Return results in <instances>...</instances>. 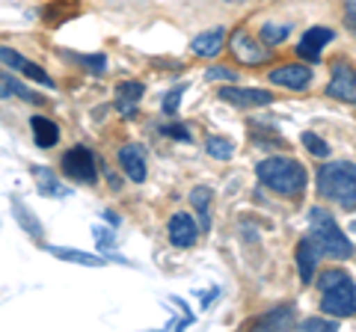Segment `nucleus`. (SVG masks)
<instances>
[{
    "label": "nucleus",
    "mask_w": 356,
    "mask_h": 332,
    "mask_svg": "<svg viewBox=\"0 0 356 332\" xmlns=\"http://www.w3.org/2000/svg\"><path fill=\"white\" fill-rule=\"evenodd\" d=\"M324 95L341 104H356V69L348 57H336L330 63V81Z\"/></svg>",
    "instance_id": "obj_7"
},
{
    "label": "nucleus",
    "mask_w": 356,
    "mask_h": 332,
    "mask_svg": "<svg viewBox=\"0 0 356 332\" xmlns=\"http://www.w3.org/2000/svg\"><path fill=\"white\" fill-rule=\"evenodd\" d=\"M92 235H95V243H98V252H102V256H110V249L116 247V235H113V229L95 226V229H92Z\"/></svg>",
    "instance_id": "obj_31"
},
{
    "label": "nucleus",
    "mask_w": 356,
    "mask_h": 332,
    "mask_svg": "<svg viewBox=\"0 0 356 332\" xmlns=\"http://www.w3.org/2000/svg\"><path fill=\"white\" fill-rule=\"evenodd\" d=\"M77 13H81V3H77V0H51V3L42 9V18L48 27H60L65 21H72Z\"/></svg>",
    "instance_id": "obj_20"
},
{
    "label": "nucleus",
    "mask_w": 356,
    "mask_h": 332,
    "mask_svg": "<svg viewBox=\"0 0 356 332\" xmlns=\"http://www.w3.org/2000/svg\"><path fill=\"white\" fill-rule=\"evenodd\" d=\"M344 27H348L356 39V0H344Z\"/></svg>",
    "instance_id": "obj_33"
},
{
    "label": "nucleus",
    "mask_w": 356,
    "mask_h": 332,
    "mask_svg": "<svg viewBox=\"0 0 356 332\" xmlns=\"http://www.w3.org/2000/svg\"><path fill=\"white\" fill-rule=\"evenodd\" d=\"M44 252H51L54 258L69 261V264H83V267H104L107 256H95V252H83V249H72V247H44Z\"/></svg>",
    "instance_id": "obj_18"
},
{
    "label": "nucleus",
    "mask_w": 356,
    "mask_h": 332,
    "mask_svg": "<svg viewBox=\"0 0 356 332\" xmlns=\"http://www.w3.org/2000/svg\"><path fill=\"white\" fill-rule=\"evenodd\" d=\"M297 329H303V332H318V329H327V332H336L339 329V317H309L303 320V324H297Z\"/></svg>",
    "instance_id": "obj_29"
},
{
    "label": "nucleus",
    "mask_w": 356,
    "mask_h": 332,
    "mask_svg": "<svg viewBox=\"0 0 356 332\" xmlns=\"http://www.w3.org/2000/svg\"><path fill=\"white\" fill-rule=\"evenodd\" d=\"M184 92H187V83H178V86H172V90H166V95L161 98V113L175 119L178 107H181V101H184Z\"/></svg>",
    "instance_id": "obj_26"
},
{
    "label": "nucleus",
    "mask_w": 356,
    "mask_h": 332,
    "mask_svg": "<svg viewBox=\"0 0 356 332\" xmlns=\"http://www.w3.org/2000/svg\"><path fill=\"white\" fill-rule=\"evenodd\" d=\"M297 326V308L294 303H282L261 312L259 317L247 320V329H294Z\"/></svg>",
    "instance_id": "obj_14"
},
{
    "label": "nucleus",
    "mask_w": 356,
    "mask_h": 332,
    "mask_svg": "<svg viewBox=\"0 0 356 332\" xmlns=\"http://www.w3.org/2000/svg\"><path fill=\"white\" fill-rule=\"evenodd\" d=\"M158 134L161 137H170V140H178V142H193L191 128L178 125V122H170V125H158Z\"/></svg>",
    "instance_id": "obj_30"
},
{
    "label": "nucleus",
    "mask_w": 356,
    "mask_h": 332,
    "mask_svg": "<svg viewBox=\"0 0 356 332\" xmlns=\"http://www.w3.org/2000/svg\"><path fill=\"white\" fill-rule=\"evenodd\" d=\"M199 226L196 219L187 214V211H175L170 219H166V238H170V243L175 249H191L199 243Z\"/></svg>",
    "instance_id": "obj_11"
},
{
    "label": "nucleus",
    "mask_w": 356,
    "mask_h": 332,
    "mask_svg": "<svg viewBox=\"0 0 356 332\" xmlns=\"http://www.w3.org/2000/svg\"><path fill=\"white\" fill-rule=\"evenodd\" d=\"M226 3H241V0H226Z\"/></svg>",
    "instance_id": "obj_37"
},
{
    "label": "nucleus",
    "mask_w": 356,
    "mask_h": 332,
    "mask_svg": "<svg viewBox=\"0 0 356 332\" xmlns=\"http://www.w3.org/2000/svg\"><path fill=\"white\" fill-rule=\"evenodd\" d=\"M102 160L95 158V151L89 146H72L60 154V172L65 175L69 181L74 184H86V187H95L98 179H102Z\"/></svg>",
    "instance_id": "obj_5"
},
{
    "label": "nucleus",
    "mask_w": 356,
    "mask_h": 332,
    "mask_svg": "<svg viewBox=\"0 0 356 332\" xmlns=\"http://www.w3.org/2000/svg\"><path fill=\"white\" fill-rule=\"evenodd\" d=\"M267 81L273 86H282V90L291 92H306L312 83H315V69L306 60H294V63H280L267 72Z\"/></svg>",
    "instance_id": "obj_8"
},
{
    "label": "nucleus",
    "mask_w": 356,
    "mask_h": 332,
    "mask_svg": "<svg viewBox=\"0 0 356 332\" xmlns=\"http://www.w3.org/2000/svg\"><path fill=\"white\" fill-rule=\"evenodd\" d=\"M33 179H36V187H39L42 196H48V199H63V196H69V187H63L60 175L54 172L51 166H33Z\"/></svg>",
    "instance_id": "obj_19"
},
{
    "label": "nucleus",
    "mask_w": 356,
    "mask_h": 332,
    "mask_svg": "<svg viewBox=\"0 0 356 332\" xmlns=\"http://www.w3.org/2000/svg\"><path fill=\"white\" fill-rule=\"evenodd\" d=\"M288 36H291V24H280V21H264L261 30H259V39H261L270 51L280 48Z\"/></svg>",
    "instance_id": "obj_23"
},
{
    "label": "nucleus",
    "mask_w": 356,
    "mask_h": 332,
    "mask_svg": "<svg viewBox=\"0 0 356 332\" xmlns=\"http://www.w3.org/2000/svg\"><path fill=\"white\" fill-rule=\"evenodd\" d=\"M77 65H81V69H86L89 74H104L107 72V53H77V57H72Z\"/></svg>",
    "instance_id": "obj_27"
},
{
    "label": "nucleus",
    "mask_w": 356,
    "mask_h": 332,
    "mask_svg": "<svg viewBox=\"0 0 356 332\" xmlns=\"http://www.w3.org/2000/svg\"><path fill=\"white\" fill-rule=\"evenodd\" d=\"M348 231H350V235H356V219H353V223L348 226Z\"/></svg>",
    "instance_id": "obj_36"
},
{
    "label": "nucleus",
    "mask_w": 356,
    "mask_h": 332,
    "mask_svg": "<svg viewBox=\"0 0 356 332\" xmlns=\"http://www.w3.org/2000/svg\"><path fill=\"white\" fill-rule=\"evenodd\" d=\"M217 98L238 110H255L273 104V92L259 90V86H235V83H222L217 90Z\"/></svg>",
    "instance_id": "obj_10"
},
{
    "label": "nucleus",
    "mask_w": 356,
    "mask_h": 332,
    "mask_svg": "<svg viewBox=\"0 0 356 332\" xmlns=\"http://www.w3.org/2000/svg\"><path fill=\"white\" fill-rule=\"evenodd\" d=\"M205 151H208V158H214V160H232L235 158V142L222 134H211L205 140Z\"/></svg>",
    "instance_id": "obj_24"
},
{
    "label": "nucleus",
    "mask_w": 356,
    "mask_h": 332,
    "mask_svg": "<svg viewBox=\"0 0 356 332\" xmlns=\"http://www.w3.org/2000/svg\"><path fill=\"white\" fill-rule=\"evenodd\" d=\"M255 175H259L261 187H267L270 193L288 199V202H300L309 187V172L306 166L297 158H288V154H270L255 166Z\"/></svg>",
    "instance_id": "obj_1"
},
{
    "label": "nucleus",
    "mask_w": 356,
    "mask_h": 332,
    "mask_svg": "<svg viewBox=\"0 0 356 332\" xmlns=\"http://www.w3.org/2000/svg\"><path fill=\"white\" fill-rule=\"evenodd\" d=\"M102 219H104V223H110V226H119V223H122V219H119L113 211H102Z\"/></svg>",
    "instance_id": "obj_35"
},
{
    "label": "nucleus",
    "mask_w": 356,
    "mask_h": 332,
    "mask_svg": "<svg viewBox=\"0 0 356 332\" xmlns=\"http://www.w3.org/2000/svg\"><path fill=\"white\" fill-rule=\"evenodd\" d=\"M13 217L18 219V226L24 229V235H30L33 240H42L44 238V229H42V223L36 219V214H33L18 196H13Z\"/></svg>",
    "instance_id": "obj_22"
},
{
    "label": "nucleus",
    "mask_w": 356,
    "mask_h": 332,
    "mask_svg": "<svg viewBox=\"0 0 356 332\" xmlns=\"http://www.w3.org/2000/svg\"><path fill=\"white\" fill-rule=\"evenodd\" d=\"M211 199H214V193H211V187H205V184L193 187V193H191V205H193V211H196V217H199L202 235H208V231H211Z\"/></svg>",
    "instance_id": "obj_21"
},
{
    "label": "nucleus",
    "mask_w": 356,
    "mask_h": 332,
    "mask_svg": "<svg viewBox=\"0 0 356 332\" xmlns=\"http://www.w3.org/2000/svg\"><path fill=\"white\" fill-rule=\"evenodd\" d=\"M30 134H33V142H36L39 149H54L60 142V125L48 116H30Z\"/></svg>",
    "instance_id": "obj_17"
},
{
    "label": "nucleus",
    "mask_w": 356,
    "mask_h": 332,
    "mask_svg": "<svg viewBox=\"0 0 356 332\" xmlns=\"http://www.w3.org/2000/svg\"><path fill=\"white\" fill-rule=\"evenodd\" d=\"M9 83H13V95H15V98H21V101H27V104H44V98L33 92L27 83H21L13 72H9Z\"/></svg>",
    "instance_id": "obj_28"
},
{
    "label": "nucleus",
    "mask_w": 356,
    "mask_h": 332,
    "mask_svg": "<svg viewBox=\"0 0 356 332\" xmlns=\"http://www.w3.org/2000/svg\"><path fill=\"white\" fill-rule=\"evenodd\" d=\"M294 264H297L300 282H303V285H315V276H318V267H321V252L315 249V243L309 240V235H303L297 240Z\"/></svg>",
    "instance_id": "obj_15"
},
{
    "label": "nucleus",
    "mask_w": 356,
    "mask_h": 332,
    "mask_svg": "<svg viewBox=\"0 0 356 332\" xmlns=\"http://www.w3.org/2000/svg\"><path fill=\"white\" fill-rule=\"evenodd\" d=\"M205 81H222V83H235L238 74L226 69V65H211V69L205 72Z\"/></svg>",
    "instance_id": "obj_32"
},
{
    "label": "nucleus",
    "mask_w": 356,
    "mask_h": 332,
    "mask_svg": "<svg viewBox=\"0 0 356 332\" xmlns=\"http://www.w3.org/2000/svg\"><path fill=\"white\" fill-rule=\"evenodd\" d=\"M229 45V33L226 27H211V30H202L199 36L191 39V53L199 60H217L222 51Z\"/></svg>",
    "instance_id": "obj_13"
},
{
    "label": "nucleus",
    "mask_w": 356,
    "mask_h": 332,
    "mask_svg": "<svg viewBox=\"0 0 356 332\" xmlns=\"http://www.w3.org/2000/svg\"><path fill=\"white\" fill-rule=\"evenodd\" d=\"M13 95V83H9V74H0V101Z\"/></svg>",
    "instance_id": "obj_34"
},
{
    "label": "nucleus",
    "mask_w": 356,
    "mask_h": 332,
    "mask_svg": "<svg viewBox=\"0 0 356 332\" xmlns=\"http://www.w3.org/2000/svg\"><path fill=\"white\" fill-rule=\"evenodd\" d=\"M300 142H303V149L315 160H327L330 158V142L321 134H315V131H303V134H300Z\"/></svg>",
    "instance_id": "obj_25"
},
{
    "label": "nucleus",
    "mask_w": 356,
    "mask_h": 332,
    "mask_svg": "<svg viewBox=\"0 0 356 332\" xmlns=\"http://www.w3.org/2000/svg\"><path fill=\"white\" fill-rule=\"evenodd\" d=\"M321 312L330 317H356V282L344 267H327L315 276Z\"/></svg>",
    "instance_id": "obj_3"
},
{
    "label": "nucleus",
    "mask_w": 356,
    "mask_h": 332,
    "mask_svg": "<svg viewBox=\"0 0 356 332\" xmlns=\"http://www.w3.org/2000/svg\"><path fill=\"white\" fill-rule=\"evenodd\" d=\"M315 190L324 202L356 211V163L353 160H327L318 166Z\"/></svg>",
    "instance_id": "obj_2"
},
{
    "label": "nucleus",
    "mask_w": 356,
    "mask_h": 332,
    "mask_svg": "<svg viewBox=\"0 0 356 332\" xmlns=\"http://www.w3.org/2000/svg\"><path fill=\"white\" fill-rule=\"evenodd\" d=\"M143 95H146V83L143 81H122L116 86V101H113L116 113L122 119H134L137 116V107L143 101Z\"/></svg>",
    "instance_id": "obj_16"
},
{
    "label": "nucleus",
    "mask_w": 356,
    "mask_h": 332,
    "mask_svg": "<svg viewBox=\"0 0 356 332\" xmlns=\"http://www.w3.org/2000/svg\"><path fill=\"white\" fill-rule=\"evenodd\" d=\"M229 53L235 57L238 65H247V69H255V65H267L273 60V51L264 45L259 36H252L247 27H238L229 33Z\"/></svg>",
    "instance_id": "obj_6"
},
{
    "label": "nucleus",
    "mask_w": 356,
    "mask_h": 332,
    "mask_svg": "<svg viewBox=\"0 0 356 332\" xmlns=\"http://www.w3.org/2000/svg\"><path fill=\"white\" fill-rule=\"evenodd\" d=\"M116 166L131 184H143L149 179L146 146H143V142H122L116 149Z\"/></svg>",
    "instance_id": "obj_9"
},
{
    "label": "nucleus",
    "mask_w": 356,
    "mask_h": 332,
    "mask_svg": "<svg viewBox=\"0 0 356 332\" xmlns=\"http://www.w3.org/2000/svg\"><path fill=\"white\" fill-rule=\"evenodd\" d=\"M309 240L315 243V249L321 252V258L330 261H348L353 258V243L344 235V229L336 223V217L327 208H312L309 211Z\"/></svg>",
    "instance_id": "obj_4"
},
{
    "label": "nucleus",
    "mask_w": 356,
    "mask_h": 332,
    "mask_svg": "<svg viewBox=\"0 0 356 332\" xmlns=\"http://www.w3.org/2000/svg\"><path fill=\"white\" fill-rule=\"evenodd\" d=\"M332 39H336V33H332L330 27H309L303 36H300L297 45H294L297 60L318 63V60H321V53H324V48L330 45Z\"/></svg>",
    "instance_id": "obj_12"
}]
</instances>
